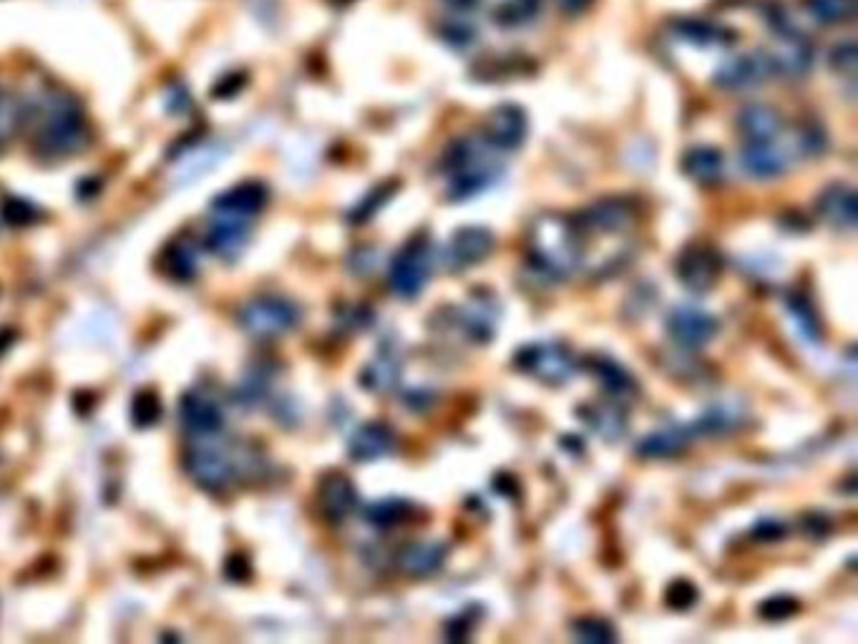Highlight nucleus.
<instances>
[{"instance_id":"nucleus-1","label":"nucleus","mask_w":858,"mask_h":644,"mask_svg":"<svg viewBox=\"0 0 858 644\" xmlns=\"http://www.w3.org/2000/svg\"><path fill=\"white\" fill-rule=\"evenodd\" d=\"M585 260V245L575 219L565 215L537 217L529 227V262L547 280H565Z\"/></svg>"},{"instance_id":"nucleus-2","label":"nucleus","mask_w":858,"mask_h":644,"mask_svg":"<svg viewBox=\"0 0 858 644\" xmlns=\"http://www.w3.org/2000/svg\"><path fill=\"white\" fill-rule=\"evenodd\" d=\"M86 118H83V112L76 101L63 94H55L53 98L43 101V114L39 122V132H35V144H39V152L43 156H49V159L71 156L86 146Z\"/></svg>"},{"instance_id":"nucleus-3","label":"nucleus","mask_w":858,"mask_h":644,"mask_svg":"<svg viewBox=\"0 0 858 644\" xmlns=\"http://www.w3.org/2000/svg\"><path fill=\"white\" fill-rule=\"evenodd\" d=\"M441 162V169L448 177L446 197L451 201H466L482 195L498 177L496 164L488 159L482 146L468 139H456Z\"/></svg>"},{"instance_id":"nucleus-4","label":"nucleus","mask_w":858,"mask_h":644,"mask_svg":"<svg viewBox=\"0 0 858 644\" xmlns=\"http://www.w3.org/2000/svg\"><path fill=\"white\" fill-rule=\"evenodd\" d=\"M433 270V247L426 239H411L403 250L395 255L387 270V284L403 300L418 298L426 288Z\"/></svg>"},{"instance_id":"nucleus-5","label":"nucleus","mask_w":858,"mask_h":644,"mask_svg":"<svg viewBox=\"0 0 858 644\" xmlns=\"http://www.w3.org/2000/svg\"><path fill=\"white\" fill-rule=\"evenodd\" d=\"M239 325L255 337H280L298 328L300 308L282 298H260L239 310Z\"/></svg>"},{"instance_id":"nucleus-6","label":"nucleus","mask_w":858,"mask_h":644,"mask_svg":"<svg viewBox=\"0 0 858 644\" xmlns=\"http://www.w3.org/2000/svg\"><path fill=\"white\" fill-rule=\"evenodd\" d=\"M519 371L534 375V378L547 385L567 383L577 371V357L561 343H537L526 345L514 355Z\"/></svg>"},{"instance_id":"nucleus-7","label":"nucleus","mask_w":858,"mask_h":644,"mask_svg":"<svg viewBox=\"0 0 858 644\" xmlns=\"http://www.w3.org/2000/svg\"><path fill=\"white\" fill-rule=\"evenodd\" d=\"M192 481L209 494H221L237 481L239 466L217 446H192L184 456Z\"/></svg>"},{"instance_id":"nucleus-8","label":"nucleus","mask_w":858,"mask_h":644,"mask_svg":"<svg viewBox=\"0 0 858 644\" xmlns=\"http://www.w3.org/2000/svg\"><path fill=\"white\" fill-rule=\"evenodd\" d=\"M720 272H723V260H720L717 250L703 242L688 245L675 260V274L682 288L695 294L713 290Z\"/></svg>"},{"instance_id":"nucleus-9","label":"nucleus","mask_w":858,"mask_h":644,"mask_svg":"<svg viewBox=\"0 0 858 644\" xmlns=\"http://www.w3.org/2000/svg\"><path fill=\"white\" fill-rule=\"evenodd\" d=\"M775 49L765 51L771 59L773 76L783 79H803L814 69V43L803 35L796 25L786 31H775Z\"/></svg>"},{"instance_id":"nucleus-10","label":"nucleus","mask_w":858,"mask_h":644,"mask_svg":"<svg viewBox=\"0 0 858 644\" xmlns=\"http://www.w3.org/2000/svg\"><path fill=\"white\" fill-rule=\"evenodd\" d=\"M575 225L581 235L602 232V235H622L637 225V209L632 201L609 197L589 205L575 217Z\"/></svg>"},{"instance_id":"nucleus-11","label":"nucleus","mask_w":858,"mask_h":644,"mask_svg":"<svg viewBox=\"0 0 858 644\" xmlns=\"http://www.w3.org/2000/svg\"><path fill=\"white\" fill-rule=\"evenodd\" d=\"M496 237L486 227H461L443 250V262L451 272H464L468 267L482 264L494 252Z\"/></svg>"},{"instance_id":"nucleus-12","label":"nucleus","mask_w":858,"mask_h":644,"mask_svg":"<svg viewBox=\"0 0 858 644\" xmlns=\"http://www.w3.org/2000/svg\"><path fill=\"white\" fill-rule=\"evenodd\" d=\"M717 330L720 322L715 315L692 305L675 308L668 318L670 337L675 340V345L685 347V351H700V347H705L710 340L717 335Z\"/></svg>"},{"instance_id":"nucleus-13","label":"nucleus","mask_w":858,"mask_h":644,"mask_svg":"<svg viewBox=\"0 0 858 644\" xmlns=\"http://www.w3.org/2000/svg\"><path fill=\"white\" fill-rule=\"evenodd\" d=\"M526 132H529V118H526L524 108L516 104H502L486 116L484 144L498 152H516L524 144Z\"/></svg>"},{"instance_id":"nucleus-14","label":"nucleus","mask_w":858,"mask_h":644,"mask_svg":"<svg viewBox=\"0 0 858 644\" xmlns=\"http://www.w3.org/2000/svg\"><path fill=\"white\" fill-rule=\"evenodd\" d=\"M773 76L771 59L765 51L743 53V56L727 59L715 71V86L725 91H745L765 84Z\"/></svg>"},{"instance_id":"nucleus-15","label":"nucleus","mask_w":858,"mask_h":644,"mask_svg":"<svg viewBox=\"0 0 858 644\" xmlns=\"http://www.w3.org/2000/svg\"><path fill=\"white\" fill-rule=\"evenodd\" d=\"M320 511L330 523H343L358 509V491L345 474L330 471L318 489Z\"/></svg>"},{"instance_id":"nucleus-16","label":"nucleus","mask_w":858,"mask_h":644,"mask_svg":"<svg viewBox=\"0 0 858 644\" xmlns=\"http://www.w3.org/2000/svg\"><path fill=\"white\" fill-rule=\"evenodd\" d=\"M395 450V434L391 426H385L381 420L363 423L348 444V456L358 464H371L378 458H385Z\"/></svg>"},{"instance_id":"nucleus-17","label":"nucleus","mask_w":858,"mask_h":644,"mask_svg":"<svg viewBox=\"0 0 858 644\" xmlns=\"http://www.w3.org/2000/svg\"><path fill=\"white\" fill-rule=\"evenodd\" d=\"M249 237V225L242 217L219 215L207 227V247L221 260H235L245 250Z\"/></svg>"},{"instance_id":"nucleus-18","label":"nucleus","mask_w":858,"mask_h":644,"mask_svg":"<svg viewBox=\"0 0 858 644\" xmlns=\"http://www.w3.org/2000/svg\"><path fill=\"white\" fill-rule=\"evenodd\" d=\"M448 559V547L443 541H411L399 551V569L413 579H426L441 572Z\"/></svg>"},{"instance_id":"nucleus-19","label":"nucleus","mask_w":858,"mask_h":644,"mask_svg":"<svg viewBox=\"0 0 858 644\" xmlns=\"http://www.w3.org/2000/svg\"><path fill=\"white\" fill-rule=\"evenodd\" d=\"M401 373H403L401 353L395 351V345L383 343L378 347L373 361L363 367V373H360V385H363L365 391L378 395L391 393L395 385H399Z\"/></svg>"},{"instance_id":"nucleus-20","label":"nucleus","mask_w":858,"mask_h":644,"mask_svg":"<svg viewBox=\"0 0 858 644\" xmlns=\"http://www.w3.org/2000/svg\"><path fill=\"white\" fill-rule=\"evenodd\" d=\"M741 167L753 179H775L788 169V159L778 144L773 142H745L741 152Z\"/></svg>"},{"instance_id":"nucleus-21","label":"nucleus","mask_w":858,"mask_h":644,"mask_svg":"<svg viewBox=\"0 0 858 644\" xmlns=\"http://www.w3.org/2000/svg\"><path fill=\"white\" fill-rule=\"evenodd\" d=\"M179 420L189 434L211 436L225 426V413L207 395L187 393L179 403Z\"/></svg>"},{"instance_id":"nucleus-22","label":"nucleus","mask_w":858,"mask_h":644,"mask_svg":"<svg viewBox=\"0 0 858 644\" xmlns=\"http://www.w3.org/2000/svg\"><path fill=\"white\" fill-rule=\"evenodd\" d=\"M856 191L848 187V184H830L816 199L818 215L824 217L830 227L841 229V232H848V229L856 227Z\"/></svg>"},{"instance_id":"nucleus-23","label":"nucleus","mask_w":858,"mask_h":644,"mask_svg":"<svg viewBox=\"0 0 858 644\" xmlns=\"http://www.w3.org/2000/svg\"><path fill=\"white\" fill-rule=\"evenodd\" d=\"M579 416L585 418V423L595 434L607 440V444H617V440L624 438L627 428V411L624 403L620 401H604V403H589V406L579 408Z\"/></svg>"},{"instance_id":"nucleus-24","label":"nucleus","mask_w":858,"mask_h":644,"mask_svg":"<svg viewBox=\"0 0 858 644\" xmlns=\"http://www.w3.org/2000/svg\"><path fill=\"white\" fill-rule=\"evenodd\" d=\"M589 373L595 375L607 395H612V401L624 403V401L634 398L637 391H640L634 375L627 371L622 363L612 361V357H602V355L592 357V361H589Z\"/></svg>"},{"instance_id":"nucleus-25","label":"nucleus","mask_w":858,"mask_h":644,"mask_svg":"<svg viewBox=\"0 0 858 644\" xmlns=\"http://www.w3.org/2000/svg\"><path fill=\"white\" fill-rule=\"evenodd\" d=\"M265 205H267L265 184L245 181V184H237V187L225 191V195H219L215 199V205H211V209L219 211V215H232V217L249 219L252 215H257V211H260Z\"/></svg>"},{"instance_id":"nucleus-26","label":"nucleus","mask_w":858,"mask_h":644,"mask_svg":"<svg viewBox=\"0 0 858 644\" xmlns=\"http://www.w3.org/2000/svg\"><path fill=\"white\" fill-rule=\"evenodd\" d=\"M737 128L747 142H773L783 132V116L773 106L751 104L737 114Z\"/></svg>"},{"instance_id":"nucleus-27","label":"nucleus","mask_w":858,"mask_h":644,"mask_svg":"<svg viewBox=\"0 0 858 644\" xmlns=\"http://www.w3.org/2000/svg\"><path fill=\"white\" fill-rule=\"evenodd\" d=\"M692 440H695V430H692V426L654 430V434L644 436L640 444H637V456L650 458V461H654V458H672V456H680Z\"/></svg>"},{"instance_id":"nucleus-28","label":"nucleus","mask_w":858,"mask_h":644,"mask_svg":"<svg viewBox=\"0 0 858 644\" xmlns=\"http://www.w3.org/2000/svg\"><path fill=\"white\" fill-rule=\"evenodd\" d=\"M682 41L690 45H700V49H713V45H731L735 41V33L725 25L707 21V18H678L672 23Z\"/></svg>"},{"instance_id":"nucleus-29","label":"nucleus","mask_w":858,"mask_h":644,"mask_svg":"<svg viewBox=\"0 0 858 644\" xmlns=\"http://www.w3.org/2000/svg\"><path fill=\"white\" fill-rule=\"evenodd\" d=\"M496 320H498L496 300L494 298L482 300V294H476V300L464 310L461 325H464L466 335L474 340V343H488L496 333V325H498Z\"/></svg>"},{"instance_id":"nucleus-30","label":"nucleus","mask_w":858,"mask_h":644,"mask_svg":"<svg viewBox=\"0 0 858 644\" xmlns=\"http://www.w3.org/2000/svg\"><path fill=\"white\" fill-rule=\"evenodd\" d=\"M682 169L688 177L697 184H715L723 177L725 156L715 146H695L682 159Z\"/></svg>"},{"instance_id":"nucleus-31","label":"nucleus","mask_w":858,"mask_h":644,"mask_svg":"<svg viewBox=\"0 0 858 644\" xmlns=\"http://www.w3.org/2000/svg\"><path fill=\"white\" fill-rule=\"evenodd\" d=\"M162 270L174 282H187L197 272V252L189 242H174L162 255Z\"/></svg>"},{"instance_id":"nucleus-32","label":"nucleus","mask_w":858,"mask_h":644,"mask_svg":"<svg viewBox=\"0 0 858 644\" xmlns=\"http://www.w3.org/2000/svg\"><path fill=\"white\" fill-rule=\"evenodd\" d=\"M413 506L405 499H381L368 503L363 509V519L371 523L373 529H393L399 527L401 521L411 517Z\"/></svg>"},{"instance_id":"nucleus-33","label":"nucleus","mask_w":858,"mask_h":644,"mask_svg":"<svg viewBox=\"0 0 858 644\" xmlns=\"http://www.w3.org/2000/svg\"><path fill=\"white\" fill-rule=\"evenodd\" d=\"M541 8V0H504L494 8V21L502 29H521L531 23Z\"/></svg>"},{"instance_id":"nucleus-34","label":"nucleus","mask_w":858,"mask_h":644,"mask_svg":"<svg viewBox=\"0 0 858 644\" xmlns=\"http://www.w3.org/2000/svg\"><path fill=\"white\" fill-rule=\"evenodd\" d=\"M806 11L820 25H841L856 15V0H806Z\"/></svg>"},{"instance_id":"nucleus-35","label":"nucleus","mask_w":858,"mask_h":644,"mask_svg":"<svg viewBox=\"0 0 858 644\" xmlns=\"http://www.w3.org/2000/svg\"><path fill=\"white\" fill-rule=\"evenodd\" d=\"M788 310L793 320H796L798 330L803 333V337L810 340V343H818L820 340V320H818V312L814 310V305L803 298V294H790L788 298Z\"/></svg>"},{"instance_id":"nucleus-36","label":"nucleus","mask_w":858,"mask_h":644,"mask_svg":"<svg viewBox=\"0 0 858 644\" xmlns=\"http://www.w3.org/2000/svg\"><path fill=\"white\" fill-rule=\"evenodd\" d=\"M162 418V401L154 391H142L132 403V420L136 428H149Z\"/></svg>"},{"instance_id":"nucleus-37","label":"nucleus","mask_w":858,"mask_h":644,"mask_svg":"<svg viewBox=\"0 0 858 644\" xmlns=\"http://www.w3.org/2000/svg\"><path fill=\"white\" fill-rule=\"evenodd\" d=\"M571 634H575L577 640L589 644H607L617 640V632L612 630V624L604 620H597V616H585V620L575 622Z\"/></svg>"},{"instance_id":"nucleus-38","label":"nucleus","mask_w":858,"mask_h":644,"mask_svg":"<svg viewBox=\"0 0 858 644\" xmlns=\"http://www.w3.org/2000/svg\"><path fill=\"white\" fill-rule=\"evenodd\" d=\"M395 189H399V184H393V181H387V184H383V187L373 189L371 195H368L363 201H358V207L350 211V217H348L350 225H363L365 219H371L373 211L381 209L385 201L391 199V195H393Z\"/></svg>"},{"instance_id":"nucleus-39","label":"nucleus","mask_w":858,"mask_h":644,"mask_svg":"<svg viewBox=\"0 0 858 644\" xmlns=\"http://www.w3.org/2000/svg\"><path fill=\"white\" fill-rule=\"evenodd\" d=\"M856 63H858V49H856L854 39L838 41L828 53V66L834 69L836 73H841V76L854 79Z\"/></svg>"},{"instance_id":"nucleus-40","label":"nucleus","mask_w":858,"mask_h":644,"mask_svg":"<svg viewBox=\"0 0 858 644\" xmlns=\"http://www.w3.org/2000/svg\"><path fill=\"white\" fill-rule=\"evenodd\" d=\"M0 215H3V219H6L8 225L21 227V225H31L33 219H39L41 211L35 209L28 199L8 197V199L3 201V207H0Z\"/></svg>"},{"instance_id":"nucleus-41","label":"nucleus","mask_w":858,"mask_h":644,"mask_svg":"<svg viewBox=\"0 0 858 644\" xmlns=\"http://www.w3.org/2000/svg\"><path fill=\"white\" fill-rule=\"evenodd\" d=\"M700 600V592L697 586L688 582V579H678V582H672L668 586V592H664V602H668L672 610H680L685 612L690 610V606H695Z\"/></svg>"},{"instance_id":"nucleus-42","label":"nucleus","mask_w":858,"mask_h":644,"mask_svg":"<svg viewBox=\"0 0 858 644\" xmlns=\"http://www.w3.org/2000/svg\"><path fill=\"white\" fill-rule=\"evenodd\" d=\"M798 612V602L793 596H773L761 604L758 614L768 622H783Z\"/></svg>"},{"instance_id":"nucleus-43","label":"nucleus","mask_w":858,"mask_h":644,"mask_svg":"<svg viewBox=\"0 0 858 644\" xmlns=\"http://www.w3.org/2000/svg\"><path fill=\"white\" fill-rule=\"evenodd\" d=\"M18 124H21V108L15 101L0 96V146L11 139Z\"/></svg>"},{"instance_id":"nucleus-44","label":"nucleus","mask_w":858,"mask_h":644,"mask_svg":"<svg viewBox=\"0 0 858 644\" xmlns=\"http://www.w3.org/2000/svg\"><path fill=\"white\" fill-rule=\"evenodd\" d=\"M798 144H800V149L806 152V154H810V156L824 154V152H826V146H828L824 126L816 124V122L803 126V128H800V142H798Z\"/></svg>"},{"instance_id":"nucleus-45","label":"nucleus","mask_w":858,"mask_h":644,"mask_svg":"<svg viewBox=\"0 0 858 644\" xmlns=\"http://www.w3.org/2000/svg\"><path fill=\"white\" fill-rule=\"evenodd\" d=\"M441 35H443V41H446L448 45H454V49H466V45L474 43L476 31L464 21H451V23L443 25Z\"/></svg>"},{"instance_id":"nucleus-46","label":"nucleus","mask_w":858,"mask_h":644,"mask_svg":"<svg viewBox=\"0 0 858 644\" xmlns=\"http://www.w3.org/2000/svg\"><path fill=\"white\" fill-rule=\"evenodd\" d=\"M338 322L348 330H355V333H360V330H365L368 325L373 322V312L368 310L365 305H350V308H343L340 310V318Z\"/></svg>"},{"instance_id":"nucleus-47","label":"nucleus","mask_w":858,"mask_h":644,"mask_svg":"<svg viewBox=\"0 0 858 644\" xmlns=\"http://www.w3.org/2000/svg\"><path fill=\"white\" fill-rule=\"evenodd\" d=\"M788 533V527L778 519H763L753 527L751 537L758 539V541H778Z\"/></svg>"},{"instance_id":"nucleus-48","label":"nucleus","mask_w":858,"mask_h":644,"mask_svg":"<svg viewBox=\"0 0 858 644\" xmlns=\"http://www.w3.org/2000/svg\"><path fill=\"white\" fill-rule=\"evenodd\" d=\"M249 574H252V569H249L247 557H242V554H232V557L227 559V564H225V577L229 579V582H235V584L247 582Z\"/></svg>"},{"instance_id":"nucleus-49","label":"nucleus","mask_w":858,"mask_h":644,"mask_svg":"<svg viewBox=\"0 0 858 644\" xmlns=\"http://www.w3.org/2000/svg\"><path fill=\"white\" fill-rule=\"evenodd\" d=\"M403 403H405V408H411L415 413H423V411H428L433 403H436V398H433V393H426V391H411L403 398Z\"/></svg>"},{"instance_id":"nucleus-50","label":"nucleus","mask_w":858,"mask_h":644,"mask_svg":"<svg viewBox=\"0 0 858 644\" xmlns=\"http://www.w3.org/2000/svg\"><path fill=\"white\" fill-rule=\"evenodd\" d=\"M242 86H245V76H242V73H237V76L221 79L219 84L215 86V91H211V94H215L217 98H229V96H235Z\"/></svg>"},{"instance_id":"nucleus-51","label":"nucleus","mask_w":858,"mask_h":644,"mask_svg":"<svg viewBox=\"0 0 858 644\" xmlns=\"http://www.w3.org/2000/svg\"><path fill=\"white\" fill-rule=\"evenodd\" d=\"M557 3H559V8H561V11H565V13L577 15V13H581V11H587V8L592 6V0H557Z\"/></svg>"},{"instance_id":"nucleus-52","label":"nucleus","mask_w":858,"mask_h":644,"mask_svg":"<svg viewBox=\"0 0 858 644\" xmlns=\"http://www.w3.org/2000/svg\"><path fill=\"white\" fill-rule=\"evenodd\" d=\"M446 3L451 8H456V11H471V8H476L482 0H446Z\"/></svg>"},{"instance_id":"nucleus-53","label":"nucleus","mask_w":858,"mask_h":644,"mask_svg":"<svg viewBox=\"0 0 858 644\" xmlns=\"http://www.w3.org/2000/svg\"><path fill=\"white\" fill-rule=\"evenodd\" d=\"M338 3H348V0H338Z\"/></svg>"}]
</instances>
